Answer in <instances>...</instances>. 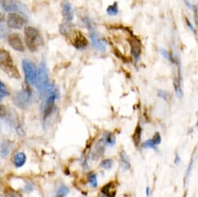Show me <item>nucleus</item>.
<instances>
[{"instance_id": "f257e3e1", "label": "nucleus", "mask_w": 198, "mask_h": 197, "mask_svg": "<svg viewBox=\"0 0 198 197\" xmlns=\"http://www.w3.org/2000/svg\"><path fill=\"white\" fill-rule=\"evenodd\" d=\"M0 68L11 78L16 79L20 78V72L16 66L14 65L13 60L9 52L4 49H0Z\"/></svg>"}, {"instance_id": "f03ea898", "label": "nucleus", "mask_w": 198, "mask_h": 197, "mask_svg": "<svg viewBox=\"0 0 198 197\" xmlns=\"http://www.w3.org/2000/svg\"><path fill=\"white\" fill-rule=\"evenodd\" d=\"M25 42L30 51H36L40 44L39 31L32 26H26L24 31Z\"/></svg>"}, {"instance_id": "7ed1b4c3", "label": "nucleus", "mask_w": 198, "mask_h": 197, "mask_svg": "<svg viewBox=\"0 0 198 197\" xmlns=\"http://www.w3.org/2000/svg\"><path fill=\"white\" fill-rule=\"evenodd\" d=\"M34 85L40 92H45L49 87V77L46 65L42 61L37 69V78Z\"/></svg>"}, {"instance_id": "20e7f679", "label": "nucleus", "mask_w": 198, "mask_h": 197, "mask_svg": "<svg viewBox=\"0 0 198 197\" xmlns=\"http://www.w3.org/2000/svg\"><path fill=\"white\" fill-rule=\"evenodd\" d=\"M47 92V96L45 102L44 103V118L46 119L51 115V112L53 110L54 106L55 100L58 98V91L57 89L54 87H48V89L46 91Z\"/></svg>"}, {"instance_id": "39448f33", "label": "nucleus", "mask_w": 198, "mask_h": 197, "mask_svg": "<svg viewBox=\"0 0 198 197\" xmlns=\"http://www.w3.org/2000/svg\"><path fill=\"white\" fill-rule=\"evenodd\" d=\"M13 101L16 106L21 109L27 108L32 102V94L30 89H24L16 93L13 97Z\"/></svg>"}, {"instance_id": "423d86ee", "label": "nucleus", "mask_w": 198, "mask_h": 197, "mask_svg": "<svg viewBox=\"0 0 198 197\" xmlns=\"http://www.w3.org/2000/svg\"><path fill=\"white\" fill-rule=\"evenodd\" d=\"M23 68L25 74L26 82L30 85H33L36 82L37 68L34 64L28 60L23 61Z\"/></svg>"}, {"instance_id": "0eeeda50", "label": "nucleus", "mask_w": 198, "mask_h": 197, "mask_svg": "<svg viewBox=\"0 0 198 197\" xmlns=\"http://www.w3.org/2000/svg\"><path fill=\"white\" fill-rule=\"evenodd\" d=\"M26 24V19L21 15L10 12L7 16V26L11 29H20Z\"/></svg>"}, {"instance_id": "6e6552de", "label": "nucleus", "mask_w": 198, "mask_h": 197, "mask_svg": "<svg viewBox=\"0 0 198 197\" xmlns=\"http://www.w3.org/2000/svg\"><path fill=\"white\" fill-rule=\"evenodd\" d=\"M8 43L12 48L15 51L23 52L25 51V46L21 40L20 36L18 33H12L8 37Z\"/></svg>"}, {"instance_id": "1a4fd4ad", "label": "nucleus", "mask_w": 198, "mask_h": 197, "mask_svg": "<svg viewBox=\"0 0 198 197\" xmlns=\"http://www.w3.org/2000/svg\"><path fill=\"white\" fill-rule=\"evenodd\" d=\"M90 39L92 41V44L96 49L100 52H104L107 49V44L104 40L101 39L99 33L96 31H93L90 33Z\"/></svg>"}, {"instance_id": "9d476101", "label": "nucleus", "mask_w": 198, "mask_h": 197, "mask_svg": "<svg viewBox=\"0 0 198 197\" xmlns=\"http://www.w3.org/2000/svg\"><path fill=\"white\" fill-rule=\"evenodd\" d=\"M72 44L78 50H82L86 48L88 45V40L80 31H77L74 33L72 37Z\"/></svg>"}, {"instance_id": "9b49d317", "label": "nucleus", "mask_w": 198, "mask_h": 197, "mask_svg": "<svg viewBox=\"0 0 198 197\" xmlns=\"http://www.w3.org/2000/svg\"><path fill=\"white\" fill-rule=\"evenodd\" d=\"M61 11H62L63 17L66 21H72V19L74 18V11L71 3L67 0H64L61 2Z\"/></svg>"}, {"instance_id": "f8f14e48", "label": "nucleus", "mask_w": 198, "mask_h": 197, "mask_svg": "<svg viewBox=\"0 0 198 197\" xmlns=\"http://www.w3.org/2000/svg\"><path fill=\"white\" fill-rule=\"evenodd\" d=\"M130 47H131V54L135 59H137L142 52V44L138 38L135 36L129 38Z\"/></svg>"}, {"instance_id": "ddd939ff", "label": "nucleus", "mask_w": 198, "mask_h": 197, "mask_svg": "<svg viewBox=\"0 0 198 197\" xmlns=\"http://www.w3.org/2000/svg\"><path fill=\"white\" fill-rule=\"evenodd\" d=\"M2 8L5 11L7 12H18L22 11L23 7L20 3H16L14 0H3L2 1Z\"/></svg>"}, {"instance_id": "4468645a", "label": "nucleus", "mask_w": 198, "mask_h": 197, "mask_svg": "<svg viewBox=\"0 0 198 197\" xmlns=\"http://www.w3.org/2000/svg\"><path fill=\"white\" fill-rule=\"evenodd\" d=\"M105 151V144L102 140H100L96 144L93 148V151L91 152V159L92 160H98L100 157H102L103 153Z\"/></svg>"}, {"instance_id": "2eb2a0df", "label": "nucleus", "mask_w": 198, "mask_h": 197, "mask_svg": "<svg viewBox=\"0 0 198 197\" xmlns=\"http://www.w3.org/2000/svg\"><path fill=\"white\" fill-rule=\"evenodd\" d=\"M174 89L176 91V96L179 98H181L183 96V89L181 87V72H180V68L179 66L178 67V76L174 78Z\"/></svg>"}, {"instance_id": "dca6fc26", "label": "nucleus", "mask_w": 198, "mask_h": 197, "mask_svg": "<svg viewBox=\"0 0 198 197\" xmlns=\"http://www.w3.org/2000/svg\"><path fill=\"white\" fill-rule=\"evenodd\" d=\"M26 162V156L23 152L16 153L13 157V164L16 168H21Z\"/></svg>"}, {"instance_id": "f3484780", "label": "nucleus", "mask_w": 198, "mask_h": 197, "mask_svg": "<svg viewBox=\"0 0 198 197\" xmlns=\"http://www.w3.org/2000/svg\"><path fill=\"white\" fill-rule=\"evenodd\" d=\"M102 194L107 197H115L116 194V189L114 186V182H109L107 185H105L102 188Z\"/></svg>"}, {"instance_id": "a211bd4d", "label": "nucleus", "mask_w": 198, "mask_h": 197, "mask_svg": "<svg viewBox=\"0 0 198 197\" xmlns=\"http://www.w3.org/2000/svg\"><path fill=\"white\" fill-rule=\"evenodd\" d=\"M120 160H121V165L123 170L127 171L130 169V161L124 151H122L120 154Z\"/></svg>"}, {"instance_id": "6ab92c4d", "label": "nucleus", "mask_w": 198, "mask_h": 197, "mask_svg": "<svg viewBox=\"0 0 198 197\" xmlns=\"http://www.w3.org/2000/svg\"><path fill=\"white\" fill-rule=\"evenodd\" d=\"M102 140L105 145L109 146V147L114 146L115 144V142H116V139H115L114 135L109 132H107L103 135Z\"/></svg>"}, {"instance_id": "aec40b11", "label": "nucleus", "mask_w": 198, "mask_h": 197, "mask_svg": "<svg viewBox=\"0 0 198 197\" xmlns=\"http://www.w3.org/2000/svg\"><path fill=\"white\" fill-rule=\"evenodd\" d=\"M142 129L140 126H137L135 129V131L133 134V141L135 142L136 145H138L141 142V139H142Z\"/></svg>"}, {"instance_id": "412c9836", "label": "nucleus", "mask_w": 198, "mask_h": 197, "mask_svg": "<svg viewBox=\"0 0 198 197\" xmlns=\"http://www.w3.org/2000/svg\"><path fill=\"white\" fill-rule=\"evenodd\" d=\"M107 14L111 17L114 16H116L118 14L119 10H118V6H117V3H114V4L109 6L107 9Z\"/></svg>"}, {"instance_id": "4be33fe9", "label": "nucleus", "mask_w": 198, "mask_h": 197, "mask_svg": "<svg viewBox=\"0 0 198 197\" xmlns=\"http://www.w3.org/2000/svg\"><path fill=\"white\" fill-rule=\"evenodd\" d=\"M88 181L89 184H90L91 187L93 188H96L98 185V181H97V177H96V175L93 172H91V173L89 174L88 175Z\"/></svg>"}, {"instance_id": "5701e85b", "label": "nucleus", "mask_w": 198, "mask_h": 197, "mask_svg": "<svg viewBox=\"0 0 198 197\" xmlns=\"http://www.w3.org/2000/svg\"><path fill=\"white\" fill-rule=\"evenodd\" d=\"M0 154L2 157H7L9 154V146L7 142H3L0 148Z\"/></svg>"}, {"instance_id": "b1692460", "label": "nucleus", "mask_w": 198, "mask_h": 197, "mask_svg": "<svg viewBox=\"0 0 198 197\" xmlns=\"http://www.w3.org/2000/svg\"><path fill=\"white\" fill-rule=\"evenodd\" d=\"M68 193H69V189H68V188L65 186V185H62V186H61V187L58 189L56 196L65 197Z\"/></svg>"}, {"instance_id": "393cba45", "label": "nucleus", "mask_w": 198, "mask_h": 197, "mask_svg": "<svg viewBox=\"0 0 198 197\" xmlns=\"http://www.w3.org/2000/svg\"><path fill=\"white\" fill-rule=\"evenodd\" d=\"M8 95H9V92L6 89L5 85L0 81V99H2V98L7 96Z\"/></svg>"}, {"instance_id": "a878e982", "label": "nucleus", "mask_w": 198, "mask_h": 197, "mask_svg": "<svg viewBox=\"0 0 198 197\" xmlns=\"http://www.w3.org/2000/svg\"><path fill=\"white\" fill-rule=\"evenodd\" d=\"M112 164H113V162H112L111 159H105L102 161L100 165H101L102 168L105 169H110L112 167Z\"/></svg>"}, {"instance_id": "bb28decb", "label": "nucleus", "mask_w": 198, "mask_h": 197, "mask_svg": "<svg viewBox=\"0 0 198 197\" xmlns=\"http://www.w3.org/2000/svg\"><path fill=\"white\" fill-rule=\"evenodd\" d=\"M70 26L69 25H68V24H63L61 25L60 26V31L62 35L67 36L69 33Z\"/></svg>"}, {"instance_id": "cd10ccee", "label": "nucleus", "mask_w": 198, "mask_h": 197, "mask_svg": "<svg viewBox=\"0 0 198 197\" xmlns=\"http://www.w3.org/2000/svg\"><path fill=\"white\" fill-rule=\"evenodd\" d=\"M160 53L162 55L164 58H165L166 60H168V61H173V58H172V55L170 54V53L168 51H166L165 49H160Z\"/></svg>"}, {"instance_id": "c85d7f7f", "label": "nucleus", "mask_w": 198, "mask_h": 197, "mask_svg": "<svg viewBox=\"0 0 198 197\" xmlns=\"http://www.w3.org/2000/svg\"><path fill=\"white\" fill-rule=\"evenodd\" d=\"M143 148H152L154 150L156 149V145L154 144L151 139L150 140H147L144 144H143Z\"/></svg>"}, {"instance_id": "c756f323", "label": "nucleus", "mask_w": 198, "mask_h": 197, "mask_svg": "<svg viewBox=\"0 0 198 197\" xmlns=\"http://www.w3.org/2000/svg\"><path fill=\"white\" fill-rule=\"evenodd\" d=\"M158 96L160 97L161 98H163L165 101H168L170 98L169 94L167 92L164 91V90H159L158 92Z\"/></svg>"}, {"instance_id": "7c9ffc66", "label": "nucleus", "mask_w": 198, "mask_h": 197, "mask_svg": "<svg viewBox=\"0 0 198 197\" xmlns=\"http://www.w3.org/2000/svg\"><path fill=\"white\" fill-rule=\"evenodd\" d=\"M151 140H152V141H153L154 144H155V145L160 144L161 142H162V137H161L160 134H159L158 132L155 133V135H154L153 138L151 139Z\"/></svg>"}, {"instance_id": "2f4dec72", "label": "nucleus", "mask_w": 198, "mask_h": 197, "mask_svg": "<svg viewBox=\"0 0 198 197\" xmlns=\"http://www.w3.org/2000/svg\"><path fill=\"white\" fill-rule=\"evenodd\" d=\"M8 29L2 24H0V39L5 37L8 33Z\"/></svg>"}, {"instance_id": "473e14b6", "label": "nucleus", "mask_w": 198, "mask_h": 197, "mask_svg": "<svg viewBox=\"0 0 198 197\" xmlns=\"http://www.w3.org/2000/svg\"><path fill=\"white\" fill-rule=\"evenodd\" d=\"M7 116V109L4 105L0 104V118H4Z\"/></svg>"}, {"instance_id": "72a5a7b5", "label": "nucleus", "mask_w": 198, "mask_h": 197, "mask_svg": "<svg viewBox=\"0 0 198 197\" xmlns=\"http://www.w3.org/2000/svg\"><path fill=\"white\" fill-rule=\"evenodd\" d=\"M193 160H191L190 163L188 168H187V170H186V176H185V182L186 181V178H188L189 175H190V174L191 171H192V169H193Z\"/></svg>"}, {"instance_id": "f704fd0d", "label": "nucleus", "mask_w": 198, "mask_h": 197, "mask_svg": "<svg viewBox=\"0 0 198 197\" xmlns=\"http://www.w3.org/2000/svg\"><path fill=\"white\" fill-rule=\"evenodd\" d=\"M16 131L19 136H20V137H23L24 136V134H25V132H24V130H23V127L20 126V124L18 125L17 127H16Z\"/></svg>"}, {"instance_id": "c9c22d12", "label": "nucleus", "mask_w": 198, "mask_h": 197, "mask_svg": "<svg viewBox=\"0 0 198 197\" xmlns=\"http://www.w3.org/2000/svg\"><path fill=\"white\" fill-rule=\"evenodd\" d=\"M186 25H187V26H188L189 28L190 29L191 31H193V33H196V30L195 28H194V26H193V25L192 24V23H191L190 20H189L187 18H186Z\"/></svg>"}, {"instance_id": "e433bc0d", "label": "nucleus", "mask_w": 198, "mask_h": 197, "mask_svg": "<svg viewBox=\"0 0 198 197\" xmlns=\"http://www.w3.org/2000/svg\"><path fill=\"white\" fill-rule=\"evenodd\" d=\"M193 13H194V19H195V24L196 25H197V19H198V17H197V6H194L193 7Z\"/></svg>"}, {"instance_id": "4c0bfd02", "label": "nucleus", "mask_w": 198, "mask_h": 197, "mask_svg": "<svg viewBox=\"0 0 198 197\" xmlns=\"http://www.w3.org/2000/svg\"><path fill=\"white\" fill-rule=\"evenodd\" d=\"M183 1L185 3L186 6L189 8V9H193L192 4H191V3H190V0H183Z\"/></svg>"}, {"instance_id": "58836bf2", "label": "nucleus", "mask_w": 198, "mask_h": 197, "mask_svg": "<svg viewBox=\"0 0 198 197\" xmlns=\"http://www.w3.org/2000/svg\"><path fill=\"white\" fill-rule=\"evenodd\" d=\"M180 161H181V158H180V157L179 156V155H176V157H175V160H174V163L176 164H179V162H180Z\"/></svg>"}, {"instance_id": "ea45409f", "label": "nucleus", "mask_w": 198, "mask_h": 197, "mask_svg": "<svg viewBox=\"0 0 198 197\" xmlns=\"http://www.w3.org/2000/svg\"><path fill=\"white\" fill-rule=\"evenodd\" d=\"M150 194H151V190H150V188L147 187L146 188V196H147V197L150 196Z\"/></svg>"}, {"instance_id": "a19ab883", "label": "nucleus", "mask_w": 198, "mask_h": 197, "mask_svg": "<svg viewBox=\"0 0 198 197\" xmlns=\"http://www.w3.org/2000/svg\"><path fill=\"white\" fill-rule=\"evenodd\" d=\"M5 19V16L3 13H0V23L3 22Z\"/></svg>"}, {"instance_id": "79ce46f5", "label": "nucleus", "mask_w": 198, "mask_h": 197, "mask_svg": "<svg viewBox=\"0 0 198 197\" xmlns=\"http://www.w3.org/2000/svg\"><path fill=\"white\" fill-rule=\"evenodd\" d=\"M8 197H19V196L16 194H15V193H9V194H8Z\"/></svg>"}, {"instance_id": "37998d69", "label": "nucleus", "mask_w": 198, "mask_h": 197, "mask_svg": "<svg viewBox=\"0 0 198 197\" xmlns=\"http://www.w3.org/2000/svg\"><path fill=\"white\" fill-rule=\"evenodd\" d=\"M100 197H107V196H104V195H102V196H101Z\"/></svg>"}, {"instance_id": "c03bdc74", "label": "nucleus", "mask_w": 198, "mask_h": 197, "mask_svg": "<svg viewBox=\"0 0 198 197\" xmlns=\"http://www.w3.org/2000/svg\"><path fill=\"white\" fill-rule=\"evenodd\" d=\"M183 197H186V193H185V195H184Z\"/></svg>"}, {"instance_id": "a18cd8bd", "label": "nucleus", "mask_w": 198, "mask_h": 197, "mask_svg": "<svg viewBox=\"0 0 198 197\" xmlns=\"http://www.w3.org/2000/svg\"><path fill=\"white\" fill-rule=\"evenodd\" d=\"M14 1H16V0H14Z\"/></svg>"}, {"instance_id": "49530a36", "label": "nucleus", "mask_w": 198, "mask_h": 197, "mask_svg": "<svg viewBox=\"0 0 198 197\" xmlns=\"http://www.w3.org/2000/svg\"><path fill=\"white\" fill-rule=\"evenodd\" d=\"M55 197H58V196H55Z\"/></svg>"}]
</instances>
